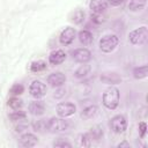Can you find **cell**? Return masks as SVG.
Returning <instances> with one entry per match:
<instances>
[{
  "label": "cell",
  "instance_id": "ac0fdd59",
  "mask_svg": "<svg viewBox=\"0 0 148 148\" xmlns=\"http://www.w3.org/2000/svg\"><path fill=\"white\" fill-rule=\"evenodd\" d=\"M79 40H80V43L81 44H83V45H90L91 43H92V39H94V37H92V34L90 32V31H88V30H81L80 32H79Z\"/></svg>",
  "mask_w": 148,
  "mask_h": 148
},
{
  "label": "cell",
  "instance_id": "4dcf8cb0",
  "mask_svg": "<svg viewBox=\"0 0 148 148\" xmlns=\"http://www.w3.org/2000/svg\"><path fill=\"white\" fill-rule=\"evenodd\" d=\"M65 94H66V89L62 88V86H61V87H58V88H57V90L54 91L53 96H54L56 98H61L62 96H65Z\"/></svg>",
  "mask_w": 148,
  "mask_h": 148
},
{
  "label": "cell",
  "instance_id": "d6a6232c",
  "mask_svg": "<svg viewBox=\"0 0 148 148\" xmlns=\"http://www.w3.org/2000/svg\"><path fill=\"white\" fill-rule=\"evenodd\" d=\"M125 0H109V3H111L112 6H119L124 2Z\"/></svg>",
  "mask_w": 148,
  "mask_h": 148
},
{
  "label": "cell",
  "instance_id": "d6986e66",
  "mask_svg": "<svg viewBox=\"0 0 148 148\" xmlns=\"http://www.w3.org/2000/svg\"><path fill=\"white\" fill-rule=\"evenodd\" d=\"M84 17H86V14L82 9H76L75 12L72 13L71 15V21L74 22L75 24H81L83 21H84Z\"/></svg>",
  "mask_w": 148,
  "mask_h": 148
},
{
  "label": "cell",
  "instance_id": "52a82bcc",
  "mask_svg": "<svg viewBox=\"0 0 148 148\" xmlns=\"http://www.w3.org/2000/svg\"><path fill=\"white\" fill-rule=\"evenodd\" d=\"M56 111H57V114L59 117L66 118V117H69V116L75 113L76 106L73 103H69V102H61L57 105Z\"/></svg>",
  "mask_w": 148,
  "mask_h": 148
},
{
  "label": "cell",
  "instance_id": "83f0119b",
  "mask_svg": "<svg viewBox=\"0 0 148 148\" xmlns=\"http://www.w3.org/2000/svg\"><path fill=\"white\" fill-rule=\"evenodd\" d=\"M52 146L53 147H59V148H71L72 143L69 141H67L66 139H64V138H58L56 141H53Z\"/></svg>",
  "mask_w": 148,
  "mask_h": 148
},
{
  "label": "cell",
  "instance_id": "9a60e30c",
  "mask_svg": "<svg viewBox=\"0 0 148 148\" xmlns=\"http://www.w3.org/2000/svg\"><path fill=\"white\" fill-rule=\"evenodd\" d=\"M28 109H29V112L31 114H34V116H42L45 112V105L40 101H34V102H31L29 104Z\"/></svg>",
  "mask_w": 148,
  "mask_h": 148
},
{
  "label": "cell",
  "instance_id": "f546056e",
  "mask_svg": "<svg viewBox=\"0 0 148 148\" xmlns=\"http://www.w3.org/2000/svg\"><path fill=\"white\" fill-rule=\"evenodd\" d=\"M23 90H24L23 86L20 84V83H16V84H14V86L10 88L9 92H10L12 95H14V96H17V95H21V94L23 92Z\"/></svg>",
  "mask_w": 148,
  "mask_h": 148
},
{
  "label": "cell",
  "instance_id": "e0dca14e",
  "mask_svg": "<svg viewBox=\"0 0 148 148\" xmlns=\"http://www.w3.org/2000/svg\"><path fill=\"white\" fill-rule=\"evenodd\" d=\"M87 134H88V136L90 138L91 141H98L103 136V128L101 126H98V125L92 126Z\"/></svg>",
  "mask_w": 148,
  "mask_h": 148
},
{
  "label": "cell",
  "instance_id": "2e32d148",
  "mask_svg": "<svg viewBox=\"0 0 148 148\" xmlns=\"http://www.w3.org/2000/svg\"><path fill=\"white\" fill-rule=\"evenodd\" d=\"M97 111H98V108L96 105H89V106H86L82 111H81V118L84 119V120H88V119H91L92 117H95L97 114Z\"/></svg>",
  "mask_w": 148,
  "mask_h": 148
},
{
  "label": "cell",
  "instance_id": "277c9868",
  "mask_svg": "<svg viewBox=\"0 0 148 148\" xmlns=\"http://www.w3.org/2000/svg\"><path fill=\"white\" fill-rule=\"evenodd\" d=\"M118 43H119V38L116 35H106L102 37V39L99 40V49L103 52L109 53L112 52L118 46Z\"/></svg>",
  "mask_w": 148,
  "mask_h": 148
},
{
  "label": "cell",
  "instance_id": "cb8c5ba5",
  "mask_svg": "<svg viewBox=\"0 0 148 148\" xmlns=\"http://www.w3.org/2000/svg\"><path fill=\"white\" fill-rule=\"evenodd\" d=\"M76 142H77V146H80V147H90V145H91V140L87 133L79 134Z\"/></svg>",
  "mask_w": 148,
  "mask_h": 148
},
{
  "label": "cell",
  "instance_id": "f1b7e54d",
  "mask_svg": "<svg viewBox=\"0 0 148 148\" xmlns=\"http://www.w3.org/2000/svg\"><path fill=\"white\" fill-rule=\"evenodd\" d=\"M16 123H17V124L14 126V128H15V132H17V133L23 132V131H24V130H27V128H28V126H29V124H28L27 119L18 120V121H16Z\"/></svg>",
  "mask_w": 148,
  "mask_h": 148
},
{
  "label": "cell",
  "instance_id": "4316f807",
  "mask_svg": "<svg viewBox=\"0 0 148 148\" xmlns=\"http://www.w3.org/2000/svg\"><path fill=\"white\" fill-rule=\"evenodd\" d=\"M46 68V62L43 61V60H37V61H34L31 65H30V69L31 72H42Z\"/></svg>",
  "mask_w": 148,
  "mask_h": 148
},
{
  "label": "cell",
  "instance_id": "ffe728a7",
  "mask_svg": "<svg viewBox=\"0 0 148 148\" xmlns=\"http://www.w3.org/2000/svg\"><path fill=\"white\" fill-rule=\"evenodd\" d=\"M90 69H91V67L89 66V65H81L76 71H75V73H74V76L75 77H77V79H82V77H84V76H87L89 73H90Z\"/></svg>",
  "mask_w": 148,
  "mask_h": 148
},
{
  "label": "cell",
  "instance_id": "1f68e13d",
  "mask_svg": "<svg viewBox=\"0 0 148 148\" xmlns=\"http://www.w3.org/2000/svg\"><path fill=\"white\" fill-rule=\"evenodd\" d=\"M139 130H140V134H141V136H145V134H146V130H147V126H146V123H140L139 124Z\"/></svg>",
  "mask_w": 148,
  "mask_h": 148
},
{
  "label": "cell",
  "instance_id": "30bf717a",
  "mask_svg": "<svg viewBox=\"0 0 148 148\" xmlns=\"http://www.w3.org/2000/svg\"><path fill=\"white\" fill-rule=\"evenodd\" d=\"M65 82H66V75L61 72H54L47 76V83L53 88L61 87L64 86Z\"/></svg>",
  "mask_w": 148,
  "mask_h": 148
},
{
  "label": "cell",
  "instance_id": "5bb4252c",
  "mask_svg": "<svg viewBox=\"0 0 148 148\" xmlns=\"http://www.w3.org/2000/svg\"><path fill=\"white\" fill-rule=\"evenodd\" d=\"M65 59H66V53L62 50L52 51L49 56V61L51 65H59V64L64 62Z\"/></svg>",
  "mask_w": 148,
  "mask_h": 148
},
{
  "label": "cell",
  "instance_id": "3957f363",
  "mask_svg": "<svg viewBox=\"0 0 148 148\" xmlns=\"http://www.w3.org/2000/svg\"><path fill=\"white\" fill-rule=\"evenodd\" d=\"M128 39L134 45H142L148 39V29L147 27H140L130 32Z\"/></svg>",
  "mask_w": 148,
  "mask_h": 148
},
{
  "label": "cell",
  "instance_id": "8992f818",
  "mask_svg": "<svg viewBox=\"0 0 148 148\" xmlns=\"http://www.w3.org/2000/svg\"><path fill=\"white\" fill-rule=\"evenodd\" d=\"M29 92L32 97L40 98L46 95V86L39 80H34L29 86Z\"/></svg>",
  "mask_w": 148,
  "mask_h": 148
},
{
  "label": "cell",
  "instance_id": "7a4b0ae2",
  "mask_svg": "<svg viewBox=\"0 0 148 148\" xmlns=\"http://www.w3.org/2000/svg\"><path fill=\"white\" fill-rule=\"evenodd\" d=\"M69 128V123L68 120H65V118L59 117V118H50L47 119V132L50 133H60L65 132Z\"/></svg>",
  "mask_w": 148,
  "mask_h": 148
},
{
  "label": "cell",
  "instance_id": "ba28073f",
  "mask_svg": "<svg viewBox=\"0 0 148 148\" xmlns=\"http://www.w3.org/2000/svg\"><path fill=\"white\" fill-rule=\"evenodd\" d=\"M72 58L80 64H86L91 59V52L86 49V47H81V49H76L72 52Z\"/></svg>",
  "mask_w": 148,
  "mask_h": 148
},
{
  "label": "cell",
  "instance_id": "9c48e42d",
  "mask_svg": "<svg viewBox=\"0 0 148 148\" xmlns=\"http://www.w3.org/2000/svg\"><path fill=\"white\" fill-rule=\"evenodd\" d=\"M75 36H76L75 29H74V28H71V27H67V28H65V29L61 31V34H60V36H59V42H60L62 45H69V44L73 43Z\"/></svg>",
  "mask_w": 148,
  "mask_h": 148
},
{
  "label": "cell",
  "instance_id": "484cf974",
  "mask_svg": "<svg viewBox=\"0 0 148 148\" xmlns=\"http://www.w3.org/2000/svg\"><path fill=\"white\" fill-rule=\"evenodd\" d=\"M9 119L13 120V121H18V120H23V119H27V113L24 111H21V110H16L12 113L8 114Z\"/></svg>",
  "mask_w": 148,
  "mask_h": 148
},
{
  "label": "cell",
  "instance_id": "5b68a950",
  "mask_svg": "<svg viewBox=\"0 0 148 148\" xmlns=\"http://www.w3.org/2000/svg\"><path fill=\"white\" fill-rule=\"evenodd\" d=\"M110 127L114 133H124L127 128V119L121 116H114L110 121Z\"/></svg>",
  "mask_w": 148,
  "mask_h": 148
},
{
  "label": "cell",
  "instance_id": "603a6c76",
  "mask_svg": "<svg viewBox=\"0 0 148 148\" xmlns=\"http://www.w3.org/2000/svg\"><path fill=\"white\" fill-rule=\"evenodd\" d=\"M8 106L12 109V110H14V111H16V110H21L22 108H23V101L21 99V98H18V97H13V98H10V99H8Z\"/></svg>",
  "mask_w": 148,
  "mask_h": 148
},
{
  "label": "cell",
  "instance_id": "d4e9b609",
  "mask_svg": "<svg viewBox=\"0 0 148 148\" xmlns=\"http://www.w3.org/2000/svg\"><path fill=\"white\" fill-rule=\"evenodd\" d=\"M146 2H147V0H131L128 3V8H130V10L136 12V10L142 9L146 6Z\"/></svg>",
  "mask_w": 148,
  "mask_h": 148
},
{
  "label": "cell",
  "instance_id": "836d02e7",
  "mask_svg": "<svg viewBox=\"0 0 148 148\" xmlns=\"http://www.w3.org/2000/svg\"><path fill=\"white\" fill-rule=\"evenodd\" d=\"M118 147H119V148H121V147H127V148H130L131 146H130V143H128V142H126V141H123V142H120V143L118 145Z\"/></svg>",
  "mask_w": 148,
  "mask_h": 148
},
{
  "label": "cell",
  "instance_id": "7402d4cb",
  "mask_svg": "<svg viewBox=\"0 0 148 148\" xmlns=\"http://www.w3.org/2000/svg\"><path fill=\"white\" fill-rule=\"evenodd\" d=\"M147 74H148V66H147V65L136 67V68H134V71H133V75H134V77H135V79H139V80L146 77Z\"/></svg>",
  "mask_w": 148,
  "mask_h": 148
},
{
  "label": "cell",
  "instance_id": "8fae6325",
  "mask_svg": "<svg viewBox=\"0 0 148 148\" xmlns=\"http://www.w3.org/2000/svg\"><path fill=\"white\" fill-rule=\"evenodd\" d=\"M101 81L105 84H118L121 82V77L116 72H104L101 75Z\"/></svg>",
  "mask_w": 148,
  "mask_h": 148
},
{
  "label": "cell",
  "instance_id": "6da1fadb",
  "mask_svg": "<svg viewBox=\"0 0 148 148\" xmlns=\"http://www.w3.org/2000/svg\"><path fill=\"white\" fill-rule=\"evenodd\" d=\"M119 97H120L119 90L114 87H110L105 89V91L103 92L102 102L104 106L108 108L109 110H114L119 104Z\"/></svg>",
  "mask_w": 148,
  "mask_h": 148
},
{
  "label": "cell",
  "instance_id": "44dd1931",
  "mask_svg": "<svg viewBox=\"0 0 148 148\" xmlns=\"http://www.w3.org/2000/svg\"><path fill=\"white\" fill-rule=\"evenodd\" d=\"M34 131L36 132H47V119H39L32 124Z\"/></svg>",
  "mask_w": 148,
  "mask_h": 148
},
{
  "label": "cell",
  "instance_id": "7c38bea8",
  "mask_svg": "<svg viewBox=\"0 0 148 148\" xmlns=\"http://www.w3.org/2000/svg\"><path fill=\"white\" fill-rule=\"evenodd\" d=\"M108 6H109L108 0H91L90 5H89V7L94 14H102L103 12H105Z\"/></svg>",
  "mask_w": 148,
  "mask_h": 148
},
{
  "label": "cell",
  "instance_id": "4fadbf2b",
  "mask_svg": "<svg viewBox=\"0 0 148 148\" xmlns=\"http://www.w3.org/2000/svg\"><path fill=\"white\" fill-rule=\"evenodd\" d=\"M37 142H38V138L32 133H24L20 138V145L22 147H27V148L34 147L37 145Z\"/></svg>",
  "mask_w": 148,
  "mask_h": 148
}]
</instances>
